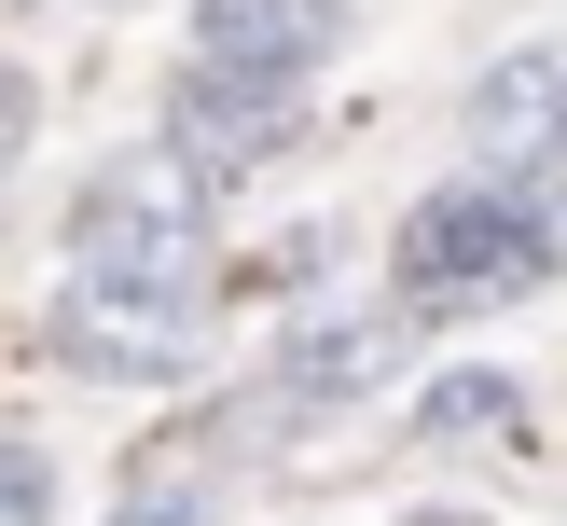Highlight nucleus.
<instances>
[{
  "mask_svg": "<svg viewBox=\"0 0 567 526\" xmlns=\"http://www.w3.org/2000/svg\"><path fill=\"white\" fill-rule=\"evenodd\" d=\"M70 291H181V305H208V181L166 166L153 138L111 153L70 194Z\"/></svg>",
  "mask_w": 567,
  "mask_h": 526,
  "instance_id": "f257e3e1",
  "label": "nucleus"
},
{
  "mask_svg": "<svg viewBox=\"0 0 567 526\" xmlns=\"http://www.w3.org/2000/svg\"><path fill=\"white\" fill-rule=\"evenodd\" d=\"M28 125H42V97H28V70H0V166L28 153Z\"/></svg>",
  "mask_w": 567,
  "mask_h": 526,
  "instance_id": "9d476101",
  "label": "nucleus"
},
{
  "mask_svg": "<svg viewBox=\"0 0 567 526\" xmlns=\"http://www.w3.org/2000/svg\"><path fill=\"white\" fill-rule=\"evenodd\" d=\"M166 166L194 181H249L264 153H291V83H236V70H181L166 83Z\"/></svg>",
  "mask_w": 567,
  "mask_h": 526,
  "instance_id": "39448f33",
  "label": "nucleus"
},
{
  "mask_svg": "<svg viewBox=\"0 0 567 526\" xmlns=\"http://www.w3.org/2000/svg\"><path fill=\"white\" fill-rule=\"evenodd\" d=\"M540 264H554V208H540V194H498V181H443V194H415V221L388 236V291H402V319H471V305H513Z\"/></svg>",
  "mask_w": 567,
  "mask_h": 526,
  "instance_id": "f03ea898",
  "label": "nucleus"
},
{
  "mask_svg": "<svg viewBox=\"0 0 567 526\" xmlns=\"http://www.w3.org/2000/svg\"><path fill=\"white\" fill-rule=\"evenodd\" d=\"M415 443L430 457H526V388L513 374H443L415 402Z\"/></svg>",
  "mask_w": 567,
  "mask_h": 526,
  "instance_id": "6e6552de",
  "label": "nucleus"
},
{
  "mask_svg": "<svg viewBox=\"0 0 567 526\" xmlns=\"http://www.w3.org/2000/svg\"><path fill=\"white\" fill-rule=\"evenodd\" d=\"M42 347L70 374H97V388H181V374H208V305H181V291H70L42 319Z\"/></svg>",
  "mask_w": 567,
  "mask_h": 526,
  "instance_id": "7ed1b4c3",
  "label": "nucleus"
},
{
  "mask_svg": "<svg viewBox=\"0 0 567 526\" xmlns=\"http://www.w3.org/2000/svg\"><path fill=\"white\" fill-rule=\"evenodd\" d=\"M347 42V0H194V70L236 83H305Z\"/></svg>",
  "mask_w": 567,
  "mask_h": 526,
  "instance_id": "0eeeda50",
  "label": "nucleus"
},
{
  "mask_svg": "<svg viewBox=\"0 0 567 526\" xmlns=\"http://www.w3.org/2000/svg\"><path fill=\"white\" fill-rule=\"evenodd\" d=\"M55 513V457L42 443H0V526H42Z\"/></svg>",
  "mask_w": 567,
  "mask_h": 526,
  "instance_id": "1a4fd4ad",
  "label": "nucleus"
},
{
  "mask_svg": "<svg viewBox=\"0 0 567 526\" xmlns=\"http://www.w3.org/2000/svg\"><path fill=\"white\" fill-rule=\"evenodd\" d=\"M471 166L498 194H554L567 181V42H526L471 83Z\"/></svg>",
  "mask_w": 567,
  "mask_h": 526,
  "instance_id": "20e7f679",
  "label": "nucleus"
},
{
  "mask_svg": "<svg viewBox=\"0 0 567 526\" xmlns=\"http://www.w3.org/2000/svg\"><path fill=\"white\" fill-rule=\"evenodd\" d=\"M402 360H415L402 305H305L277 332V402H374Z\"/></svg>",
  "mask_w": 567,
  "mask_h": 526,
  "instance_id": "423d86ee",
  "label": "nucleus"
}]
</instances>
